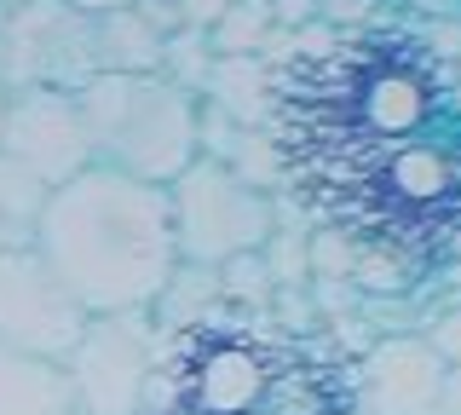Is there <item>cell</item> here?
<instances>
[{"mask_svg":"<svg viewBox=\"0 0 461 415\" xmlns=\"http://www.w3.org/2000/svg\"><path fill=\"white\" fill-rule=\"evenodd\" d=\"M93 52H98V76H156L167 41L139 6H127L110 12V18H93Z\"/></svg>","mask_w":461,"mask_h":415,"instance_id":"11","label":"cell"},{"mask_svg":"<svg viewBox=\"0 0 461 415\" xmlns=\"http://www.w3.org/2000/svg\"><path fill=\"white\" fill-rule=\"evenodd\" d=\"M0 30H6V6H0Z\"/></svg>","mask_w":461,"mask_h":415,"instance_id":"23","label":"cell"},{"mask_svg":"<svg viewBox=\"0 0 461 415\" xmlns=\"http://www.w3.org/2000/svg\"><path fill=\"white\" fill-rule=\"evenodd\" d=\"M98 76L93 52V18L69 12L64 0H35V6L6 12L0 30V81L6 93H81Z\"/></svg>","mask_w":461,"mask_h":415,"instance_id":"5","label":"cell"},{"mask_svg":"<svg viewBox=\"0 0 461 415\" xmlns=\"http://www.w3.org/2000/svg\"><path fill=\"white\" fill-rule=\"evenodd\" d=\"M220 294L230 300H266L271 294V266L259 260V254H237V260H225V277H220Z\"/></svg>","mask_w":461,"mask_h":415,"instance_id":"15","label":"cell"},{"mask_svg":"<svg viewBox=\"0 0 461 415\" xmlns=\"http://www.w3.org/2000/svg\"><path fill=\"white\" fill-rule=\"evenodd\" d=\"M438 381H444L438 352L415 335H393L369 352L364 381H357V404L369 415H432Z\"/></svg>","mask_w":461,"mask_h":415,"instance_id":"9","label":"cell"},{"mask_svg":"<svg viewBox=\"0 0 461 415\" xmlns=\"http://www.w3.org/2000/svg\"><path fill=\"white\" fill-rule=\"evenodd\" d=\"M69 398L81 415H139L144 386L156 375V329L144 311L86 318L76 352L64 357Z\"/></svg>","mask_w":461,"mask_h":415,"instance_id":"4","label":"cell"},{"mask_svg":"<svg viewBox=\"0 0 461 415\" xmlns=\"http://www.w3.org/2000/svg\"><path fill=\"white\" fill-rule=\"evenodd\" d=\"M0 6H6V12H18V6H35V0H0Z\"/></svg>","mask_w":461,"mask_h":415,"instance_id":"21","label":"cell"},{"mask_svg":"<svg viewBox=\"0 0 461 415\" xmlns=\"http://www.w3.org/2000/svg\"><path fill=\"white\" fill-rule=\"evenodd\" d=\"M69 12H81V18H110V12H127L133 0H64Z\"/></svg>","mask_w":461,"mask_h":415,"instance_id":"20","label":"cell"},{"mask_svg":"<svg viewBox=\"0 0 461 415\" xmlns=\"http://www.w3.org/2000/svg\"><path fill=\"white\" fill-rule=\"evenodd\" d=\"M86 329L81 300L35 248H0V347L64 364Z\"/></svg>","mask_w":461,"mask_h":415,"instance_id":"6","label":"cell"},{"mask_svg":"<svg viewBox=\"0 0 461 415\" xmlns=\"http://www.w3.org/2000/svg\"><path fill=\"white\" fill-rule=\"evenodd\" d=\"M41 208H47V185L0 150V248H29Z\"/></svg>","mask_w":461,"mask_h":415,"instance_id":"12","label":"cell"},{"mask_svg":"<svg viewBox=\"0 0 461 415\" xmlns=\"http://www.w3.org/2000/svg\"><path fill=\"white\" fill-rule=\"evenodd\" d=\"M312 266L317 271H352V260H346V242L329 231V237H317L312 242Z\"/></svg>","mask_w":461,"mask_h":415,"instance_id":"18","label":"cell"},{"mask_svg":"<svg viewBox=\"0 0 461 415\" xmlns=\"http://www.w3.org/2000/svg\"><path fill=\"white\" fill-rule=\"evenodd\" d=\"M76 104L93 133V162L127 179L167 191L202 156L196 98L167 76H93L76 93Z\"/></svg>","mask_w":461,"mask_h":415,"instance_id":"2","label":"cell"},{"mask_svg":"<svg viewBox=\"0 0 461 415\" xmlns=\"http://www.w3.org/2000/svg\"><path fill=\"white\" fill-rule=\"evenodd\" d=\"M421 340H427L432 352H438V364H444V369H461V311H444V318L432 323Z\"/></svg>","mask_w":461,"mask_h":415,"instance_id":"16","label":"cell"},{"mask_svg":"<svg viewBox=\"0 0 461 415\" xmlns=\"http://www.w3.org/2000/svg\"><path fill=\"white\" fill-rule=\"evenodd\" d=\"M69 415H81V410H69Z\"/></svg>","mask_w":461,"mask_h":415,"instance_id":"24","label":"cell"},{"mask_svg":"<svg viewBox=\"0 0 461 415\" xmlns=\"http://www.w3.org/2000/svg\"><path fill=\"white\" fill-rule=\"evenodd\" d=\"M266 93H271L266 69L249 64V59H225L220 69H213V98H220L237 122H259V116H266Z\"/></svg>","mask_w":461,"mask_h":415,"instance_id":"13","label":"cell"},{"mask_svg":"<svg viewBox=\"0 0 461 415\" xmlns=\"http://www.w3.org/2000/svg\"><path fill=\"white\" fill-rule=\"evenodd\" d=\"M29 248L64 277V289L81 300L86 318L150 311L167 277L179 271L167 191L127 179L104 162L47 191Z\"/></svg>","mask_w":461,"mask_h":415,"instance_id":"1","label":"cell"},{"mask_svg":"<svg viewBox=\"0 0 461 415\" xmlns=\"http://www.w3.org/2000/svg\"><path fill=\"white\" fill-rule=\"evenodd\" d=\"M69 410H76V398H69L64 364L0 347V415H69Z\"/></svg>","mask_w":461,"mask_h":415,"instance_id":"10","label":"cell"},{"mask_svg":"<svg viewBox=\"0 0 461 415\" xmlns=\"http://www.w3.org/2000/svg\"><path fill=\"white\" fill-rule=\"evenodd\" d=\"M0 150L18 167H29L47 191L69 185L93 167V133L76 104V93H6V122H0Z\"/></svg>","mask_w":461,"mask_h":415,"instance_id":"7","label":"cell"},{"mask_svg":"<svg viewBox=\"0 0 461 415\" xmlns=\"http://www.w3.org/2000/svg\"><path fill=\"white\" fill-rule=\"evenodd\" d=\"M0 122H6V81H0Z\"/></svg>","mask_w":461,"mask_h":415,"instance_id":"22","label":"cell"},{"mask_svg":"<svg viewBox=\"0 0 461 415\" xmlns=\"http://www.w3.org/2000/svg\"><path fill=\"white\" fill-rule=\"evenodd\" d=\"M173 6H179V18H185V23H196V30H213V23L225 18L230 0H173Z\"/></svg>","mask_w":461,"mask_h":415,"instance_id":"17","label":"cell"},{"mask_svg":"<svg viewBox=\"0 0 461 415\" xmlns=\"http://www.w3.org/2000/svg\"><path fill=\"white\" fill-rule=\"evenodd\" d=\"M432 415H461V369H444L438 398H432Z\"/></svg>","mask_w":461,"mask_h":415,"instance_id":"19","label":"cell"},{"mask_svg":"<svg viewBox=\"0 0 461 415\" xmlns=\"http://www.w3.org/2000/svg\"><path fill=\"white\" fill-rule=\"evenodd\" d=\"M173 208V242H179L185 266H225L237 254H254L271 237V208L259 196V185L237 179L230 162L196 156L179 179L167 185Z\"/></svg>","mask_w":461,"mask_h":415,"instance_id":"3","label":"cell"},{"mask_svg":"<svg viewBox=\"0 0 461 415\" xmlns=\"http://www.w3.org/2000/svg\"><path fill=\"white\" fill-rule=\"evenodd\" d=\"M266 23H271V12H266V0H230L225 6V18L213 23V47L225 52V59H249V52L266 41Z\"/></svg>","mask_w":461,"mask_h":415,"instance_id":"14","label":"cell"},{"mask_svg":"<svg viewBox=\"0 0 461 415\" xmlns=\"http://www.w3.org/2000/svg\"><path fill=\"white\" fill-rule=\"evenodd\" d=\"M266 386H271V364L254 340L213 335V340H196L179 398L196 415H254L266 404Z\"/></svg>","mask_w":461,"mask_h":415,"instance_id":"8","label":"cell"}]
</instances>
